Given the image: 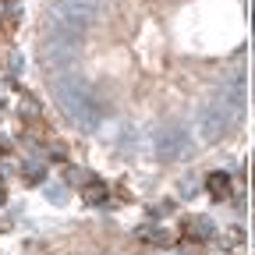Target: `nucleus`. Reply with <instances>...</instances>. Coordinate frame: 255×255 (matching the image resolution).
I'll use <instances>...</instances> for the list:
<instances>
[{
	"label": "nucleus",
	"mask_w": 255,
	"mask_h": 255,
	"mask_svg": "<svg viewBox=\"0 0 255 255\" xmlns=\"http://www.w3.org/2000/svg\"><path fill=\"white\" fill-rule=\"evenodd\" d=\"M138 238H142L145 245H152V248H170V245H177V241H181L174 231L156 227V223H145V227H138Z\"/></svg>",
	"instance_id": "20e7f679"
},
{
	"label": "nucleus",
	"mask_w": 255,
	"mask_h": 255,
	"mask_svg": "<svg viewBox=\"0 0 255 255\" xmlns=\"http://www.w3.org/2000/svg\"><path fill=\"white\" fill-rule=\"evenodd\" d=\"M43 110H39V103L32 100V96H21V117H39Z\"/></svg>",
	"instance_id": "423d86ee"
},
{
	"label": "nucleus",
	"mask_w": 255,
	"mask_h": 255,
	"mask_svg": "<svg viewBox=\"0 0 255 255\" xmlns=\"http://www.w3.org/2000/svg\"><path fill=\"white\" fill-rule=\"evenodd\" d=\"M206 191H209L213 202H234V181L227 174H220V170L206 177Z\"/></svg>",
	"instance_id": "7ed1b4c3"
},
{
	"label": "nucleus",
	"mask_w": 255,
	"mask_h": 255,
	"mask_svg": "<svg viewBox=\"0 0 255 255\" xmlns=\"http://www.w3.org/2000/svg\"><path fill=\"white\" fill-rule=\"evenodd\" d=\"M78 195H82V202H89V206H107V202H110V184L89 174V177L78 184Z\"/></svg>",
	"instance_id": "f257e3e1"
},
{
	"label": "nucleus",
	"mask_w": 255,
	"mask_h": 255,
	"mask_svg": "<svg viewBox=\"0 0 255 255\" xmlns=\"http://www.w3.org/2000/svg\"><path fill=\"white\" fill-rule=\"evenodd\" d=\"M0 4H11V0H0Z\"/></svg>",
	"instance_id": "1a4fd4ad"
},
{
	"label": "nucleus",
	"mask_w": 255,
	"mask_h": 255,
	"mask_svg": "<svg viewBox=\"0 0 255 255\" xmlns=\"http://www.w3.org/2000/svg\"><path fill=\"white\" fill-rule=\"evenodd\" d=\"M7 68V36H0V71Z\"/></svg>",
	"instance_id": "0eeeda50"
},
{
	"label": "nucleus",
	"mask_w": 255,
	"mask_h": 255,
	"mask_svg": "<svg viewBox=\"0 0 255 255\" xmlns=\"http://www.w3.org/2000/svg\"><path fill=\"white\" fill-rule=\"evenodd\" d=\"M188 248H199L206 238H209V223L202 220V216H188L184 223H181V234H177Z\"/></svg>",
	"instance_id": "f03ea898"
},
{
	"label": "nucleus",
	"mask_w": 255,
	"mask_h": 255,
	"mask_svg": "<svg viewBox=\"0 0 255 255\" xmlns=\"http://www.w3.org/2000/svg\"><path fill=\"white\" fill-rule=\"evenodd\" d=\"M4 199H7V191H4V184H0V202H4Z\"/></svg>",
	"instance_id": "6e6552de"
},
{
	"label": "nucleus",
	"mask_w": 255,
	"mask_h": 255,
	"mask_svg": "<svg viewBox=\"0 0 255 255\" xmlns=\"http://www.w3.org/2000/svg\"><path fill=\"white\" fill-rule=\"evenodd\" d=\"M46 156L53 159V163H64V159H68V142L50 138V142H46Z\"/></svg>",
	"instance_id": "39448f33"
}]
</instances>
